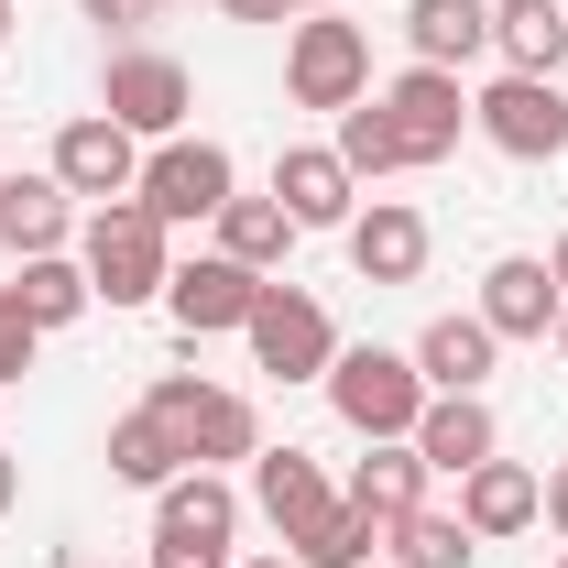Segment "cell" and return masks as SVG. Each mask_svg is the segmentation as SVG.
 <instances>
[{"mask_svg": "<svg viewBox=\"0 0 568 568\" xmlns=\"http://www.w3.org/2000/svg\"><path fill=\"white\" fill-rule=\"evenodd\" d=\"M493 361H503V339L470 317V306H448V317H426V328H416L426 394H481V383H493Z\"/></svg>", "mask_w": 568, "mask_h": 568, "instance_id": "21", "label": "cell"}, {"mask_svg": "<svg viewBox=\"0 0 568 568\" xmlns=\"http://www.w3.org/2000/svg\"><path fill=\"white\" fill-rule=\"evenodd\" d=\"M99 568H121V558H99Z\"/></svg>", "mask_w": 568, "mask_h": 568, "instance_id": "39", "label": "cell"}, {"mask_svg": "<svg viewBox=\"0 0 568 568\" xmlns=\"http://www.w3.org/2000/svg\"><path fill=\"white\" fill-rule=\"evenodd\" d=\"M132 197L164 219V230H209V219L241 197V164H230V142H197V132L142 142V186Z\"/></svg>", "mask_w": 568, "mask_h": 568, "instance_id": "6", "label": "cell"}, {"mask_svg": "<svg viewBox=\"0 0 568 568\" xmlns=\"http://www.w3.org/2000/svg\"><path fill=\"white\" fill-rule=\"evenodd\" d=\"M328 405H339V426H351L361 448L372 437H416V416H426V372H416V351H383V339H339V361H328Z\"/></svg>", "mask_w": 568, "mask_h": 568, "instance_id": "4", "label": "cell"}, {"mask_svg": "<svg viewBox=\"0 0 568 568\" xmlns=\"http://www.w3.org/2000/svg\"><path fill=\"white\" fill-rule=\"evenodd\" d=\"M470 132L493 142V153H514V164H558L568 153V88L503 67L493 88H470Z\"/></svg>", "mask_w": 568, "mask_h": 568, "instance_id": "8", "label": "cell"}, {"mask_svg": "<svg viewBox=\"0 0 568 568\" xmlns=\"http://www.w3.org/2000/svg\"><path fill=\"white\" fill-rule=\"evenodd\" d=\"M383 568H481V536L459 525V514H437V503H416L394 536H383Z\"/></svg>", "mask_w": 568, "mask_h": 568, "instance_id": "27", "label": "cell"}, {"mask_svg": "<svg viewBox=\"0 0 568 568\" xmlns=\"http://www.w3.org/2000/svg\"><path fill=\"white\" fill-rule=\"evenodd\" d=\"M252 372H274V383H328V361H339V328H328V306L306 295V284H263V306H252Z\"/></svg>", "mask_w": 568, "mask_h": 568, "instance_id": "9", "label": "cell"}, {"mask_svg": "<svg viewBox=\"0 0 568 568\" xmlns=\"http://www.w3.org/2000/svg\"><path fill=\"white\" fill-rule=\"evenodd\" d=\"M547 525H558V536H568V459H558V470H547Z\"/></svg>", "mask_w": 568, "mask_h": 568, "instance_id": "31", "label": "cell"}, {"mask_svg": "<svg viewBox=\"0 0 568 568\" xmlns=\"http://www.w3.org/2000/svg\"><path fill=\"white\" fill-rule=\"evenodd\" d=\"M547 339H558V361H568V306H558V328H547Z\"/></svg>", "mask_w": 568, "mask_h": 568, "instance_id": "37", "label": "cell"}, {"mask_svg": "<svg viewBox=\"0 0 568 568\" xmlns=\"http://www.w3.org/2000/svg\"><path fill=\"white\" fill-rule=\"evenodd\" d=\"M493 55L514 77H558L568 67V0H493Z\"/></svg>", "mask_w": 568, "mask_h": 568, "instance_id": "23", "label": "cell"}, {"mask_svg": "<svg viewBox=\"0 0 568 568\" xmlns=\"http://www.w3.org/2000/svg\"><path fill=\"white\" fill-rule=\"evenodd\" d=\"M99 459H110V481H121V493H164V481L186 470V448L164 437V416H153V405L110 416V448H99Z\"/></svg>", "mask_w": 568, "mask_h": 568, "instance_id": "24", "label": "cell"}, {"mask_svg": "<svg viewBox=\"0 0 568 568\" xmlns=\"http://www.w3.org/2000/svg\"><path fill=\"white\" fill-rule=\"evenodd\" d=\"M372 568H383V558H372Z\"/></svg>", "mask_w": 568, "mask_h": 568, "instance_id": "41", "label": "cell"}, {"mask_svg": "<svg viewBox=\"0 0 568 568\" xmlns=\"http://www.w3.org/2000/svg\"><path fill=\"white\" fill-rule=\"evenodd\" d=\"M416 459L437 470V481H459V470H481V459H503V426L481 394H426L416 416Z\"/></svg>", "mask_w": 568, "mask_h": 568, "instance_id": "19", "label": "cell"}, {"mask_svg": "<svg viewBox=\"0 0 568 568\" xmlns=\"http://www.w3.org/2000/svg\"><path fill=\"white\" fill-rule=\"evenodd\" d=\"M77 263H88V284H99V306H164L175 230L142 209V197H110V209L77 219Z\"/></svg>", "mask_w": 568, "mask_h": 568, "instance_id": "1", "label": "cell"}, {"mask_svg": "<svg viewBox=\"0 0 568 568\" xmlns=\"http://www.w3.org/2000/svg\"><path fill=\"white\" fill-rule=\"evenodd\" d=\"M77 11H88V22H99V33H142V22H153V11H164V0H77Z\"/></svg>", "mask_w": 568, "mask_h": 568, "instance_id": "30", "label": "cell"}, {"mask_svg": "<svg viewBox=\"0 0 568 568\" xmlns=\"http://www.w3.org/2000/svg\"><path fill=\"white\" fill-rule=\"evenodd\" d=\"M0 44H11V0H0Z\"/></svg>", "mask_w": 568, "mask_h": 568, "instance_id": "38", "label": "cell"}, {"mask_svg": "<svg viewBox=\"0 0 568 568\" xmlns=\"http://www.w3.org/2000/svg\"><path fill=\"white\" fill-rule=\"evenodd\" d=\"M99 110H110L132 142H175V132H186V110H197V77L175 67L164 44H121V55L99 67Z\"/></svg>", "mask_w": 568, "mask_h": 568, "instance_id": "7", "label": "cell"}, {"mask_svg": "<svg viewBox=\"0 0 568 568\" xmlns=\"http://www.w3.org/2000/svg\"><path fill=\"white\" fill-rule=\"evenodd\" d=\"M274 197H284L295 230H351L361 175L339 164V142H284V153H274Z\"/></svg>", "mask_w": 568, "mask_h": 568, "instance_id": "14", "label": "cell"}, {"mask_svg": "<svg viewBox=\"0 0 568 568\" xmlns=\"http://www.w3.org/2000/svg\"><path fill=\"white\" fill-rule=\"evenodd\" d=\"M263 284L274 274H252V263H230V252H186V263L164 274V317H175L186 339H230V328H252Z\"/></svg>", "mask_w": 568, "mask_h": 568, "instance_id": "10", "label": "cell"}, {"mask_svg": "<svg viewBox=\"0 0 568 568\" xmlns=\"http://www.w3.org/2000/svg\"><path fill=\"white\" fill-rule=\"evenodd\" d=\"M295 11H339V0H284V22H295Z\"/></svg>", "mask_w": 568, "mask_h": 568, "instance_id": "36", "label": "cell"}, {"mask_svg": "<svg viewBox=\"0 0 568 568\" xmlns=\"http://www.w3.org/2000/svg\"><path fill=\"white\" fill-rule=\"evenodd\" d=\"M426 252H437V230H426V209H405V197H372V209H351V274L361 284H416Z\"/></svg>", "mask_w": 568, "mask_h": 568, "instance_id": "15", "label": "cell"}, {"mask_svg": "<svg viewBox=\"0 0 568 568\" xmlns=\"http://www.w3.org/2000/svg\"><path fill=\"white\" fill-rule=\"evenodd\" d=\"M11 295H22V317H33L44 339H55V328H77V317L99 306V284H88V263H77V252H33V263L11 274Z\"/></svg>", "mask_w": 568, "mask_h": 568, "instance_id": "25", "label": "cell"}, {"mask_svg": "<svg viewBox=\"0 0 568 568\" xmlns=\"http://www.w3.org/2000/svg\"><path fill=\"white\" fill-rule=\"evenodd\" d=\"M547 568H568V558H547Z\"/></svg>", "mask_w": 568, "mask_h": 568, "instance_id": "40", "label": "cell"}, {"mask_svg": "<svg viewBox=\"0 0 568 568\" xmlns=\"http://www.w3.org/2000/svg\"><path fill=\"white\" fill-rule=\"evenodd\" d=\"M459 525H470L481 547L547 525V470H525V459H481V470H459Z\"/></svg>", "mask_w": 568, "mask_h": 568, "instance_id": "16", "label": "cell"}, {"mask_svg": "<svg viewBox=\"0 0 568 568\" xmlns=\"http://www.w3.org/2000/svg\"><path fill=\"white\" fill-rule=\"evenodd\" d=\"M241 568H295V558H284V547H263V558H241Z\"/></svg>", "mask_w": 568, "mask_h": 568, "instance_id": "35", "label": "cell"}, {"mask_svg": "<svg viewBox=\"0 0 568 568\" xmlns=\"http://www.w3.org/2000/svg\"><path fill=\"white\" fill-rule=\"evenodd\" d=\"M11 503H22V459L0 448V514H11Z\"/></svg>", "mask_w": 568, "mask_h": 568, "instance_id": "33", "label": "cell"}, {"mask_svg": "<svg viewBox=\"0 0 568 568\" xmlns=\"http://www.w3.org/2000/svg\"><path fill=\"white\" fill-rule=\"evenodd\" d=\"M284 99L295 110H361L372 99V33L361 22H339V11H295L284 22Z\"/></svg>", "mask_w": 568, "mask_h": 568, "instance_id": "5", "label": "cell"}, {"mask_svg": "<svg viewBox=\"0 0 568 568\" xmlns=\"http://www.w3.org/2000/svg\"><path fill=\"white\" fill-rule=\"evenodd\" d=\"M372 99L394 110V132L416 142V164H448V153H459V132H470V88H459L448 67H405L394 88H372Z\"/></svg>", "mask_w": 568, "mask_h": 568, "instance_id": "13", "label": "cell"}, {"mask_svg": "<svg viewBox=\"0 0 568 568\" xmlns=\"http://www.w3.org/2000/svg\"><path fill=\"white\" fill-rule=\"evenodd\" d=\"M252 514L274 525L284 547H306V536L339 514V481H328L306 448H263V459H252Z\"/></svg>", "mask_w": 568, "mask_h": 568, "instance_id": "12", "label": "cell"}, {"mask_svg": "<svg viewBox=\"0 0 568 568\" xmlns=\"http://www.w3.org/2000/svg\"><path fill=\"white\" fill-rule=\"evenodd\" d=\"M164 437L186 448V470H230V459H263V416H252V394H230L209 372H164L153 394H142Z\"/></svg>", "mask_w": 568, "mask_h": 568, "instance_id": "3", "label": "cell"}, {"mask_svg": "<svg viewBox=\"0 0 568 568\" xmlns=\"http://www.w3.org/2000/svg\"><path fill=\"white\" fill-rule=\"evenodd\" d=\"M33 351H44V328H33V317H22V295L0 284V394H11V383L33 372Z\"/></svg>", "mask_w": 568, "mask_h": 568, "instance_id": "29", "label": "cell"}, {"mask_svg": "<svg viewBox=\"0 0 568 568\" xmlns=\"http://www.w3.org/2000/svg\"><path fill=\"white\" fill-rule=\"evenodd\" d=\"M77 219L88 209L55 186V164H44V175H0V241H11L22 263H33V252H77Z\"/></svg>", "mask_w": 568, "mask_h": 568, "instance_id": "20", "label": "cell"}, {"mask_svg": "<svg viewBox=\"0 0 568 568\" xmlns=\"http://www.w3.org/2000/svg\"><path fill=\"white\" fill-rule=\"evenodd\" d=\"M558 306H568V295H558V274H547L536 252H503L493 274H481V306H470V317H481L493 339H547Z\"/></svg>", "mask_w": 568, "mask_h": 568, "instance_id": "17", "label": "cell"}, {"mask_svg": "<svg viewBox=\"0 0 568 568\" xmlns=\"http://www.w3.org/2000/svg\"><path fill=\"white\" fill-rule=\"evenodd\" d=\"M142 568H241V493H230V470H175L153 493V558Z\"/></svg>", "mask_w": 568, "mask_h": 568, "instance_id": "2", "label": "cell"}, {"mask_svg": "<svg viewBox=\"0 0 568 568\" xmlns=\"http://www.w3.org/2000/svg\"><path fill=\"white\" fill-rule=\"evenodd\" d=\"M44 164H55V186H67L77 209H110V197H132V186H142V142L121 132L110 110H77Z\"/></svg>", "mask_w": 568, "mask_h": 568, "instance_id": "11", "label": "cell"}, {"mask_svg": "<svg viewBox=\"0 0 568 568\" xmlns=\"http://www.w3.org/2000/svg\"><path fill=\"white\" fill-rule=\"evenodd\" d=\"M209 230H219L209 252H230V263H252V274H284V252L306 241V230L284 219V197H230V209H219Z\"/></svg>", "mask_w": 568, "mask_h": 568, "instance_id": "26", "label": "cell"}, {"mask_svg": "<svg viewBox=\"0 0 568 568\" xmlns=\"http://www.w3.org/2000/svg\"><path fill=\"white\" fill-rule=\"evenodd\" d=\"M405 44H416V67H481L493 55V0H405Z\"/></svg>", "mask_w": 568, "mask_h": 568, "instance_id": "22", "label": "cell"}, {"mask_svg": "<svg viewBox=\"0 0 568 568\" xmlns=\"http://www.w3.org/2000/svg\"><path fill=\"white\" fill-rule=\"evenodd\" d=\"M339 164H351L361 186H383V175H416V142L394 132L383 99H361V110H339Z\"/></svg>", "mask_w": 568, "mask_h": 568, "instance_id": "28", "label": "cell"}, {"mask_svg": "<svg viewBox=\"0 0 568 568\" xmlns=\"http://www.w3.org/2000/svg\"><path fill=\"white\" fill-rule=\"evenodd\" d=\"M547 274H558V295H568V230H558V252H547Z\"/></svg>", "mask_w": 568, "mask_h": 568, "instance_id": "34", "label": "cell"}, {"mask_svg": "<svg viewBox=\"0 0 568 568\" xmlns=\"http://www.w3.org/2000/svg\"><path fill=\"white\" fill-rule=\"evenodd\" d=\"M426 481H437V470L416 459V437H372V448L351 459V481H339V503H351V514H372V525L394 536V525L426 503Z\"/></svg>", "mask_w": 568, "mask_h": 568, "instance_id": "18", "label": "cell"}, {"mask_svg": "<svg viewBox=\"0 0 568 568\" xmlns=\"http://www.w3.org/2000/svg\"><path fill=\"white\" fill-rule=\"evenodd\" d=\"M230 22H284V0H219Z\"/></svg>", "mask_w": 568, "mask_h": 568, "instance_id": "32", "label": "cell"}]
</instances>
